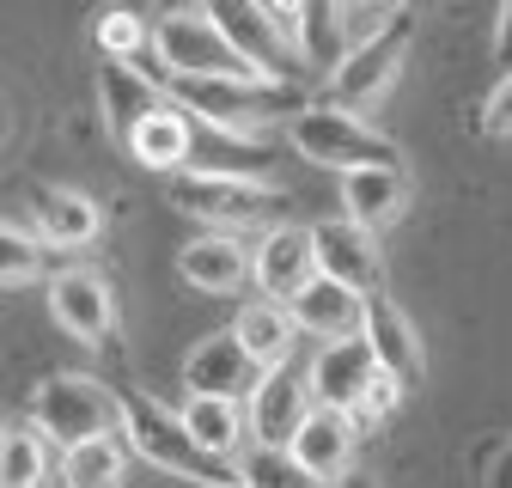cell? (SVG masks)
<instances>
[{
	"label": "cell",
	"instance_id": "6da1fadb",
	"mask_svg": "<svg viewBox=\"0 0 512 488\" xmlns=\"http://www.w3.org/2000/svg\"><path fill=\"white\" fill-rule=\"evenodd\" d=\"M293 153L311 159V165H330L336 177L348 171H403V153L391 135H378L366 116L354 110H336V104H305L293 116Z\"/></svg>",
	"mask_w": 512,
	"mask_h": 488
},
{
	"label": "cell",
	"instance_id": "f1b7e54d",
	"mask_svg": "<svg viewBox=\"0 0 512 488\" xmlns=\"http://www.w3.org/2000/svg\"><path fill=\"white\" fill-rule=\"evenodd\" d=\"M92 37H98L104 61H135L141 49H153V25H141L128 7H110V13L92 25Z\"/></svg>",
	"mask_w": 512,
	"mask_h": 488
},
{
	"label": "cell",
	"instance_id": "277c9868",
	"mask_svg": "<svg viewBox=\"0 0 512 488\" xmlns=\"http://www.w3.org/2000/svg\"><path fill=\"white\" fill-rule=\"evenodd\" d=\"M37 427L61 452L104 440V434H122V397L92 373H49L37 385Z\"/></svg>",
	"mask_w": 512,
	"mask_h": 488
},
{
	"label": "cell",
	"instance_id": "8fae6325",
	"mask_svg": "<svg viewBox=\"0 0 512 488\" xmlns=\"http://www.w3.org/2000/svg\"><path fill=\"white\" fill-rule=\"evenodd\" d=\"M183 385H189V397L238 403V397H256V385H263V366L244 354V342H238L232 330H220V336H202L196 348H189Z\"/></svg>",
	"mask_w": 512,
	"mask_h": 488
},
{
	"label": "cell",
	"instance_id": "ac0fdd59",
	"mask_svg": "<svg viewBox=\"0 0 512 488\" xmlns=\"http://www.w3.org/2000/svg\"><path fill=\"white\" fill-rule=\"evenodd\" d=\"M293 324H299V336H317V342H354L360 336V324H366V293H354V287H342V281H324L317 275L293 305Z\"/></svg>",
	"mask_w": 512,
	"mask_h": 488
},
{
	"label": "cell",
	"instance_id": "7c38bea8",
	"mask_svg": "<svg viewBox=\"0 0 512 488\" xmlns=\"http://www.w3.org/2000/svg\"><path fill=\"white\" fill-rule=\"evenodd\" d=\"M250 281L263 287V299L293 305L317 281V251H311V226H269L263 244L250 251Z\"/></svg>",
	"mask_w": 512,
	"mask_h": 488
},
{
	"label": "cell",
	"instance_id": "d6a6232c",
	"mask_svg": "<svg viewBox=\"0 0 512 488\" xmlns=\"http://www.w3.org/2000/svg\"><path fill=\"white\" fill-rule=\"evenodd\" d=\"M494 61L512 74V7H500V25H494Z\"/></svg>",
	"mask_w": 512,
	"mask_h": 488
},
{
	"label": "cell",
	"instance_id": "1f68e13d",
	"mask_svg": "<svg viewBox=\"0 0 512 488\" xmlns=\"http://www.w3.org/2000/svg\"><path fill=\"white\" fill-rule=\"evenodd\" d=\"M482 129L488 135H512V74H500V86L482 104Z\"/></svg>",
	"mask_w": 512,
	"mask_h": 488
},
{
	"label": "cell",
	"instance_id": "603a6c76",
	"mask_svg": "<svg viewBox=\"0 0 512 488\" xmlns=\"http://www.w3.org/2000/svg\"><path fill=\"white\" fill-rule=\"evenodd\" d=\"M232 336H238V342H244V354L269 373V366H293L299 324H293L287 305H275V299H250L244 312H238V324H232Z\"/></svg>",
	"mask_w": 512,
	"mask_h": 488
},
{
	"label": "cell",
	"instance_id": "d4e9b609",
	"mask_svg": "<svg viewBox=\"0 0 512 488\" xmlns=\"http://www.w3.org/2000/svg\"><path fill=\"white\" fill-rule=\"evenodd\" d=\"M183 427H189V440H196L202 452H214V458H226V464H238L244 452V415H238V403H220V397H189V409H183Z\"/></svg>",
	"mask_w": 512,
	"mask_h": 488
},
{
	"label": "cell",
	"instance_id": "30bf717a",
	"mask_svg": "<svg viewBox=\"0 0 512 488\" xmlns=\"http://www.w3.org/2000/svg\"><path fill=\"white\" fill-rule=\"evenodd\" d=\"M214 25L226 31V43L250 61V74L256 80H275V86H299V61L281 49V37L269 31V13H263V0H214Z\"/></svg>",
	"mask_w": 512,
	"mask_h": 488
},
{
	"label": "cell",
	"instance_id": "3957f363",
	"mask_svg": "<svg viewBox=\"0 0 512 488\" xmlns=\"http://www.w3.org/2000/svg\"><path fill=\"white\" fill-rule=\"evenodd\" d=\"M165 98L226 135H256L263 116H275V110L299 116V104H305L299 86H269V80H171Z\"/></svg>",
	"mask_w": 512,
	"mask_h": 488
},
{
	"label": "cell",
	"instance_id": "d6986e66",
	"mask_svg": "<svg viewBox=\"0 0 512 488\" xmlns=\"http://www.w3.org/2000/svg\"><path fill=\"white\" fill-rule=\"evenodd\" d=\"M31 220H37V238L55 244V251H80V244L98 238L104 214L86 190H68V183H43L37 202H31Z\"/></svg>",
	"mask_w": 512,
	"mask_h": 488
},
{
	"label": "cell",
	"instance_id": "4316f807",
	"mask_svg": "<svg viewBox=\"0 0 512 488\" xmlns=\"http://www.w3.org/2000/svg\"><path fill=\"white\" fill-rule=\"evenodd\" d=\"M49 482V446L31 427H7L0 434V488H43Z\"/></svg>",
	"mask_w": 512,
	"mask_h": 488
},
{
	"label": "cell",
	"instance_id": "9c48e42d",
	"mask_svg": "<svg viewBox=\"0 0 512 488\" xmlns=\"http://www.w3.org/2000/svg\"><path fill=\"white\" fill-rule=\"evenodd\" d=\"M311 409H317L311 373H299V366H269L263 385H256V397H250V409H244V427H250L256 446L293 452V440H299V427L311 421Z\"/></svg>",
	"mask_w": 512,
	"mask_h": 488
},
{
	"label": "cell",
	"instance_id": "83f0119b",
	"mask_svg": "<svg viewBox=\"0 0 512 488\" xmlns=\"http://www.w3.org/2000/svg\"><path fill=\"white\" fill-rule=\"evenodd\" d=\"M238 482H244V488H324L293 452H269V446H244Z\"/></svg>",
	"mask_w": 512,
	"mask_h": 488
},
{
	"label": "cell",
	"instance_id": "2e32d148",
	"mask_svg": "<svg viewBox=\"0 0 512 488\" xmlns=\"http://www.w3.org/2000/svg\"><path fill=\"white\" fill-rule=\"evenodd\" d=\"M196 122V116H189ZM275 147L256 141V135H226V129H208V122H196L189 129V171L196 177H238V183H263L275 171Z\"/></svg>",
	"mask_w": 512,
	"mask_h": 488
},
{
	"label": "cell",
	"instance_id": "ba28073f",
	"mask_svg": "<svg viewBox=\"0 0 512 488\" xmlns=\"http://www.w3.org/2000/svg\"><path fill=\"white\" fill-rule=\"evenodd\" d=\"M171 202L232 238L244 226H263L281 196L269 190V183H238V177H196V171H183V177H171Z\"/></svg>",
	"mask_w": 512,
	"mask_h": 488
},
{
	"label": "cell",
	"instance_id": "484cf974",
	"mask_svg": "<svg viewBox=\"0 0 512 488\" xmlns=\"http://www.w3.org/2000/svg\"><path fill=\"white\" fill-rule=\"evenodd\" d=\"M122 476H128V440L122 434H104V440L61 452V482L68 488H122Z\"/></svg>",
	"mask_w": 512,
	"mask_h": 488
},
{
	"label": "cell",
	"instance_id": "836d02e7",
	"mask_svg": "<svg viewBox=\"0 0 512 488\" xmlns=\"http://www.w3.org/2000/svg\"><path fill=\"white\" fill-rule=\"evenodd\" d=\"M220 488H244V482H220Z\"/></svg>",
	"mask_w": 512,
	"mask_h": 488
},
{
	"label": "cell",
	"instance_id": "44dd1931",
	"mask_svg": "<svg viewBox=\"0 0 512 488\" xmlns=\"http://www.w3.org/2000/svg\"><path fill=\"white\" fill-rule=\"evenodd\" d=\"M409 202V171H348L342 177V220H354L360 232H384L391 220H403Z\"/></svg>",
	"mask_w": 512,
	"mask_h": 488
},
{
	"label": "cell",
	"instance_id": "5b68a950",
	"mask_svg": "<svg viewBox=\"0 0 512 488\" xmlns=\"http://www.w3.org/2000/svg\"><path fill=\"white\" fill-rule=\"evenodd\" d=\"M311 373V397L324 409H342V415H391L403 385L378 366V354L354 336V342H330L317 348V360L305 366Z\"/></svg>",
	"mask_w": 512,
	"mask_h": 488
},
{
	"label": "cell",
	"instance_id": "8992f818",
	"mask_svg": "<svg viewBox=\"0 0 512 488\" xmlns=\"http://www.w3.org/2000/svg\"><path fill=\"white\" fill-rule=\"evenodd\" d=\"M153 55L165 61V74L171 80H256L250 74V61L226 43V31L214 25V13L202 7H177V13H165L159 25H153ZM275 86V80H269Z\"/></svg>",
	"mask_w": 512,
	"mask_h": 488
},
{
	"label": "cell",
	"instance_id": "7402d4cb",
	"mask_svg": "<svg viewBox=\"0 0 512 488\" xmlns=\"http://www.w3.org/2000/svg\"><path fill=\"white\" fill-rule=\"evenodd\" d=\"M177 269H183L189 287H202V293H238L250 281V251L238 238H226V232H208V238H189L177 251Z\"/></svg>",
	"mask_w": 512,
	"mask_h": 488
},
{
	"label": "cell",
	"instance_id": "4fadbf2b",
	"mask_svg": "<svg viewBox=\"0 0 512 488\" xmlns=\"http://www.w3.org/2000/svg\"><path fill=\"white\" fill-rule=\"evenodd\" d=\"M49 318L68 330L74 342H110L116 336V299H110V281L92 275V269H61L49 281Z\"/></svg>",
	"mask_w": 512,
	"mask_h": 488
},
{
	"label": "cell",
	"instance_id": "9a60e30c",
	"mask_svg": "<svg viewBox=\"0 0 512 488\" xmlns=\"http://www.w3.org/2000/svg\"><path fill=\"white\" fill-rule=\"evenodd\" d=\"M98 104H104L110 141L128 153V147H135V135L147 129V116L165 104V92L141 68H128V61H98Z\"/></svg>",
	"mask_w": 512,
	"mask_h": 488
},
{
	"label": "cell",
	"instance_id": "5bb4252c",
	"mask_svg": "<svg viewBox=\"0 0 512 488\" xmlns=\"http://www.w3.org/2000/svg\"><path fill=\"white\" fill-rule=\"evenodd\" d=\"M311 251H317V275H324V281H342V287H354L366 299L378 293V275H384L378 238L360 232L354 220H317L311 226Z\"/></svg>",
	"mask_w": 512,
	"mask_h": 488
},
{
	"label": "cell",
	"instance_id": "ffe728a7",
	"mask_svg": "<svg viewBox=\"0 0 512 488\" xmlns=\"http://www.w3.org/2000/svg\"><path fill=\"white\" fill-rule=\"evenodd\" d=\"M354 446H360L354 415L317 403V409H311V421L299 427V440H293V458H299L317 482H342V476H348V464H354Z\"/></svg>",
	"mask_w": 512,
	"mask_h": 488
},
{
	"label": "cell",
	"instance_id": "f546056e",
	"mask_svg": "<svg viewBox=\"0 0 512 488\" xmlns=\"http://www.w3.org/2000/svg\"><path fill=\"white\" fill-rule=\"evenodd\" d=\"M43 269V238L37 232H19L0 220V287H13V281H31Z\"/></svg>",
	"mask_w": 512,
	"mask_h": 488
},
{
	"label": "cell",
	"instance_id": "e0dca14e",
	"mask_svg": "<svg viewBox=\"0 0 512 488\" xmlns=\"http://www.w3.org/2000/svg\"><path fill=\"white\" fill-rule=\"evenodd\" d=\"M360 342L378 354V366H384V373H391L403 391H409V385H421V373H427V360H421V336H415V324L403 318V305H397V299H384V293H372V299H366Z\"/></svg>",
	"mask_w": 512,
	"mask_h": 488
},
{
	"label": "cell",
	"instance_id": "52a82bcc",
	"mask_svg": "<svg viewBox=\"0 0 512 488\" xmlns=\"http://www.w3.org/2000/svg\"><path fill=\"white\" fill-rule=\"evenodd\" d=\"M409 37H415V13H409V7H397V13H391V25H384L378 37H366V43H354V49H348V61L324 80V86H330V104H336V110H354V116H360L366 104H378L384 92H391L397 68H403Z\"/></svg>",
	"mask_w": 512,
	"mask_h": 488
},
{
	"label": "cell",
	"instance_id": "cb8c5ba5",
	"mask_svg": "<svg viewBox=\"0 0 512 488\" xmlns=\"http://www.w3.org/2000/svg\"><path fill=\"white\" fill-rule=\"evenodd\" d=\"M189 129H196V122H189V110H177L171 98L147 116V129L135 135V153L147 171H171V177H183L189 171Z\"/></svg>",
	"mask_w": 512,
	"mask_h": 488
},
{
	"label": "cell",
	"instance_id": "4dcf8cb0",
	"mask_svg": "<svg viewBox=\"0 0 512 488\" xmlns=\"http://www.w3.org/2000/svg\"><path fill=\"white\" fill-rule=\"evenodd\" d=\"M263 13H269V31L281 37V49L299 61V43H305V7H287V0H263ZM305 68V61H299Z\"/></svg>",
	"mask_w": 512,
	"mask_h": 488
},
{
	"label": "cell",
	"instance_id": "7a4b0ae2",
	"mask_svg": "<svg viewBox=\"0 0 512 488\" xmlns=\"http://www.w3.org/2000/svg\"><path fill=\"white\" fill-rule=\"evenodd\" d=\"M122 440H128V452H141L147 464H159V470H171V476H189V482H202V488L238 482V464L202 452L196 440H189L183 415H171L165 403H153V397H141V391L122 397Z\"/></svg>",
	"mask_w": 512,
	"mask_h": 488
}]
</instances>
